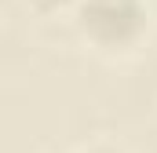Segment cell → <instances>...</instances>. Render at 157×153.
Segmentation results:
<instances>
[{
  "label": "cell",
  "mask_w": 157,
  "mask_h": 153,
  "mask_svg": "<svg viewBox=\"0 0 157 153\" xmlns=\"http://www.w3.org/2000/svg\"><path fill=\"white\" fill-rule=\"evenodd\" d=\"M70 26L80 47L102 62H128L154 40L150 0H73Z\"/></svg>",
  "instance_id": "1"
},
{
  "label": "cell",
  "mask_w": 157,
  "mask_h": 153,
  "mask_svg": "<svg viewBox=\"0 0 157 153\" xmlns=\"http://www.w3.org/2000/svg\"><path fill=\"white\" fill-rule=\"evenodd\" d=\"M0 7H4L11 18L44 26V22H55V18H70L73 0H0Z\"/></svg>",
  "instance_id": "2"
},
{
  "label": "cell",
  "mask_w": 157,
  "mask_h": 153,
  "mask_svg": "<svg viewBox=\"0 0 157 153\" xmlns=\"http://www.w3.org/2000/svg\"><path fill=\"white\" fill-rule=\"evenodd\" d=\"M77 153H128L124 146H117V142H106V139H99V142H88V146H80Z\"/></svg>",
  "instance_id": "3"
}]
</instances>
